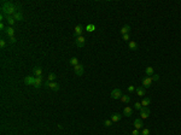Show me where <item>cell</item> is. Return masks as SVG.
<instances>
[{
    "mask_svg": "<svg viewBox=\"0 0 181 135\" xmlns=\"http://www.w3.org/2000/svg\"><path fill=\"white\" fill-rule=\"evenodd\" d=\"M48 87H50L52 91H54V92L59 91V84L56 83V82H50V81H48Z\"/></svg>",
    "mask_w": 181,
    "mask_h": 135,
    "instance_id": "cell-11",
    "label": "cell"
},
{
    "mask_svg": "<svg viewBox=\"0 0 181 135\" xmlns=\"http://www.w3.org/2000/svg\"><path fill=\"white\" fill-rule=\"evenodd\" d=\"M86 30L89 32V33H92V32L95 30V25H94V24H88V25L86 27Z\"/></svg>",
    "mask_w": 181,
    "mask_h": 135,
    "instance_id": "cell-24",
    "label": "cell"
},
{
    "mask_svg": "<svg viewBox=\"0 0 181 135\" xmlns=\"http://www.w3.org/2000/svg\"><path fill=\"white\" fill-rule=\"evenodd\" d=\"M145 74H146L147 76H150V77H151V76L153 75V68H152V67H147L146 69H145Z\"/></svg>",
    "mask_w": 181,
    "mask_h": 135,
    "instance_id": "cell-20",
    "label": "cell"
},
{
    "mask_svg": "<svg viewBox=\"0 0 181 135\" xmlns=\"http://www.w3.org/2000/svg\"><path fill=\"white\" fill-rule=\"evenodd\" d=\"M150 104H151V99H150V98H145V99H143V101H141V106H143V107H148Z\"/></svg>",
    "mask_w": 181,
    "mask_h": 135,
    "instance_id": "cell-18",
    "label": "cell"
},
{
    "mask_svg": "<svg viewBox=\"0 0 181 135\" xmlns=\"http://www.w3.org/2000/svg\"><path fill=\"white\" fill-rule=\"evenodd\" d=\"M33 75L35 77H39V76H42V69L40 67H35L33 69Z\"/></svg>",
    "mask_w": 181,
    "mask_h": 135,
    "instance_id": "cell-10",
    "label": "cell"
},
{
    "mask_svg": "<svg viewBox=\"0 0 181 135\" xmlns=\"http://www.w3.org/2000/svg\"><path fill=\"white\" fill-rule=\"evenodd\" d=\"M41 83H42V76H39V77H36L35 83H34V87H35V88H40Z\"/></svg>",
    "mask_w": 181,
    "mask_h": 135,
    "instance_id": "cell-16",
    "label": "cell"
},
{
    "mask_svg": "<svg viewBox=\"0 0 181 135\" xmlns=\"http://www.w3.org/2000/svg\"><path fill=\"white\" fill-rule=\"evenodd\" d=\"M123 116H126V117H130V116H133V109L129 107V106L124 107V110H123Z\"/></svg>",
    "mask_w": 181,
    "mask_h": 135,
    "instance_id": "cell-8",
    "label": "cell"
},
{
    "mask_svg": "<svg viewBox=\"0 0 181 135\" xmlns=\"http://www.w3.org/2000/svg\"><path fill=\"white\" fill-rule=\"evenodd\" d=\"M122 95H123V94H122V91H121L120 88H115V89H112V92H111V98H112V99H121Z\"/></svg>",
    "mask_w": 181,
    "mask_h": 135,
    "instance_id": "cell-2",
    "label": "cell"
},
{
    "mask_svg": "<svg viewBox=\"0 0 181 135\" xmlns=\"http://www.w3.org/2000/svg\"><path fill=\"white\" fill-rule=\"evenodd\" d=\"M140 116H141V119H146L150 116V109L148 107H143L140 110Z\"/></svg>",
    "mask_w": 181,
    "mask_h": 135,
    "instance_id": "cell-5",
    "label": "cell"
},
{
    "mask_svg": "<svg viewBox=\"0 0 181 135\" xmlns=\"http://www.w3.org/2000/svg\"><path fill=\"white\" fill-rule=\"evenodd\" d=\"M35 80H36L35 76H27V77L24 78V83H26V84H33V86H34Z\"/></svg>",
    "mask_w": 181,
    "mask_h": 135,
    "instance_id": "cell-7",
    "label": "cell"
},
{
    "mask_svg": "<svg viewBox=\"0 0 181 135\" xmlns=\"http://www.w3.org/2000/svg\"><path fill=\"white\" fill-rule=\"evenodd\" d=\"M122 36H123V40H124V41H128V40L130 39L129 34H126V35H122Z\"/></svg>",
    "mask_w": 181,
    "mask_h": 135,
    "instance_id": "cell-32",
    "label": "cell"
},
{
    "mask_svg": "<svg viewBox=\"0 0 181 135\" xmlns=\"http://www.w3.org/2000/svg\"><path fill=\"white\" fill-rule=\"evenodd\" d=\"M121 101L127 104V102H129V101H130V97H129V95H124V94H123V95L121 97Z\"/></svg>",
    "mask_w": 181,
    "mask_h": 135,
    "instance_id": "cell-23",
    "label": "cell"
},
{
    "mask_svg": "<svg viewBox=\"0 0 181 135\" xmlns=\"http://www.w3.org/2000/svg\"><path fill=\"white\" fill-rule=\"evenodd\" d=\"M5 32H6V34H7L10 37H13V35H15V29H13L12 27H7Z\"/></svg>",
    "mask_w": 181,
    "mask_h": 135,
    "instance_id": "cell-15",
    "label": "cell"
},
{
    "mask_svg": "<svg viewBox=\"0 0 181 135\" xmlns=\"http://www.w3.org/2000/svg\"><path fill=\"white\" fill-rule=\"evenodd\" d=\"M10 42H11V43H15V42H16V37H15V36H13V37H10Z\"/></svg>",
    "mask_w": 181,
    "mask_h": 135,
    "instance_id": "cell-35",
    "label": "cell"
},
{
    "mask_svg": "<svg viewBox=\"0 0 181 135\" xmlns=\"http://www.w3.org/2000/svg\"><path fill=\"white\" fill-rule=\"evenodd\" d=\"M104 126H105V127H111V126H112V121H111V119H105V121H104Z\"/></svg>",
    "mask_w": 181,
    "mask_h": 135,
    "instance_id": "cell-27",
    "label": "cell"
},
{
    "mask_svg": "<svg viewBox=\"0 0 181 135\" xmlns=\"http://www.w3.org/2000/svg\"><path fill=\"white\" fill-rule=\"evenodd\" d=\"M140 135H150V129H147V128H144V129L141 130Z\"/></svg>",
    "mask_w": 181,
    "mask_h": 135,
    "instance_id": "cell-28",
    "label": "cell"
},
{
    "mask_svg": "<svg viewBox=\"0 0 181 135\" xmlns=\"http://www.w3.org/2000/svg\"><path fill=\"white\" fill-rule=\"evenodd\" d=\"M121 118H122L121 113H112L111 115V121L112 122H118V121H121Z\"/></svg>",
    "mask_w": 181,
    "mask_h": 135,
    "instance_id": "cell-12",
    "label": "cell"
},
{
    "mask_svg": "<svg viewBox=\"0 0 181 135\" xmlns=\"http://www.w3.org/2000/svg\"><path fill=\"white\" fill-rule=\"evenodd\" d=\"M129 48H130L132 51L138 50V45H137V42H135V41H129Z\"/></svg>",
    "mask_w": 181,
    "mask_h": 135,
    "instance_id": "cell-22",
    "label": "cell"
},
{
    "mask_svg": "<svg viewBox=\"0 0 181 135\" xmlns=\"http://www.w3.org/2000/svg\"><path fill=\"white\" fill-rule=\"evenodd\" d=\"M83 71H85V67L82 64H77L76 67H74V72L77 76H82L83 75Z\"/></svg>",
    "mask_w": 181,
    "mask_h": 135,
    "instance_id": "cell-4",
    "label": "cell"
},
{
    "mask_svg": "<svg viewBox=\"0 0 181 135\" xmlns=\"http://www.w3.org/2000/svg\"><path fill=\"white\" fill-rule=\"evenodd\" d=\"M135 91H137V94H138L139 97H143V95H145V93H146V91H145L143 87H139V88H137Z\"/></svg>",
    "mask_w": 181,
    "mask_h": 135,
    "instance_id": "cell-21",
    "label": "cell"
},
{
    "mask_svg": "<svg viewBox=\"0 0 181 135\" xmlns=\"http://www.w3.org/2000/svg\"><path fill=\"white\" fill-rule=\"evenodd\" d=\"M135 91V87L134 86H129L128 87V92H134Z\"/></svg>",
    "mask_w": 181,
    "mask_h": 135,
    "instance_id": "cell-34",
    "label": "cell"
},
{
    "mask_svg": "<svg viewBox=\"0 0 181 135\" xmlns=\"http://www.w3.org/2000/svg\"><path fill=\"white\" fill-rule=\"evenodd\" d=\"M85 43H86V39L81 35V36H77L76 39H75V45L77 46V47H83L85 46Z\"/></svg>",
    "mask_w": 181,
    "mask_h": 135,
    "instance_id": "cell-3",
    "label": "cell"
},
{
    "mask_svg": "<svg viewBox=\"0 0 181 135\" xmlns=\"http://www.w3.org/2000/svg\"><path fill=\"white\" fill-rule=\"evenodd\" d=\"M70 64H71L72 67H76L77 64H80V63H78V59H77V58H75V57L71 58V59H70Z\"/></svg>",
    "mask_w": 181,
    "mask_h": 135,
    "instance_id": "cell-26",
    "label": "cell"
},
{
    "mask_svg": "<svg viewBox=\"0 0 181 135\" xmlns=\"http://www.w3.org/2000/svg\"><path fill=\"white\" fill-rule=\"evenodd\" d=\"M57 78V76H56V74H53V72H51L50 75H48V77H47V80L50 81V82H52V81H54Z\"/></svg>",
    "mask_w": 181,
    "mask_h": 135,
    "instance_id": "cell-25",
    "label": "cell"
},
{
    "mask_svg": "<svg viewBox=\"0 0 181 135\" xmlns=\"http://www.w3.org/2000/svg\"><path fill=\"white\" fill-rule=\"evenodd\" d=\"M134 127H135V129H138V130L143 129V121H141V118H137V119L134 121Z\"/></svg>",
    "mask_w": 181,
    "mask_h": 135,
    "instance_id": "cell-9",
    "label": "cell"
},
{
    "mask_svg": "<svg viewBox=\"0 0 181 135\" xmlns=\"http://www.w3.org/2000/svg\"><path fill=\"white\" fill-rule=\"evenodd\" d=\"M5 46H6V41H5V40H0V47L4 48Z\"/></svg>",
    "mask_w": 181,
    "mask_h": 135,
    "instance_id": "cell-30",
    "label": "cell"
},
{
    "mask_svg": "<svg viewBox=\"0 0 181 135\" xmlns=\"http://www.w3.org/2000/svg\"><path fill=\"white\" fill-rule=\"evenodd\" d=\"M130 32V27L128 25V24H126V25H123L122 27V29H121V34L122 35H126V34H129Z\"/></svg>",
    "mask_w": 181,
    "mask_h": 135,
    "instance_id": "cell-13",
    "label": "cell"
},
{
    "mask_svg": "<svg viewBox=\"0 0 181 135\" xmlns=\"http://www.w3.org/2000/svg\"><path fill=\"white\" fill-rule=\"evenodd\" d=\"M134 107H135L137 110H141V109H143V106H141V102H135V104H134Z\"/></svg>",
    "mask_w": 181,
    "mask_h": 135,
    "instance_id": "cell-29",
    "label": "cell"
},
{
    "mask_svg": "<svg viewBox=\"0 0 181 135\" xmlns=\"http://www.w3.org/2000/svg\"><path fill=\"white\" fill-rule=\"evenodd\" d=\"M5 19L7 21V23H9L10 25H13V24H15V22H16V21H15V18H13L12 16H5Z\"/></svg>",
    "mask_w": 181,
    "mask_h": 135,
    "instance_id": "cell-19",
    "label": "cell"
},
{
    "mask_svg": "<svg viewBox=\"0 0 181 135\" xmlns=\"http://www.w3.org/2000/svg\"><path fill=\"white\" fill-rule=\"evenodd\" d=\"M83 30H85V28L81 25V24H78V25H76L75 27V36L77 37V36H81L82 35V33H83Z\"/></svg>",
    "mask_w": 181,
    "mask_h": 135,
    "instance_id": "cell-6",
    "label": "cell"
},
{
    "mask_svg": "<svg viewBox=\"0 0 181 135\" xmlns=\"http://www.w3.org/2000/svg\"><path fill=\"white\" fill-rule=\"evenodd\" d=\"M0 29H5V25H4V23H2V22L0 23Z\"/></svg>",
    "mask_w": 181,
    "mask_h": 135,
    "instance_id": "cell-36",
    "label": "cell"
},
{
    "mask_svg": "<svg viewBox=\"0 0 181 135\" xmlns=\"http://www.w3.org/2000/svg\"><path fill=\"white\" fill-rule=\"evenodd\" d=\"M151 83H152V78L151 77H145L144 80H143V84H144L145 87H150Z\"/></svg>",
    "mask_w": 181,
    "mask_h": 135,
    "instance_id": "cell-14",
    "label": "cell"
},
{
    "mask_svg": "<svg viewBox=\"0 0 181 135\" xmlns=\"http://www.w3.org/2000/svg\"><path fill=\"white\" fill-rule=\"evenodd\" d=\"M12 17L15 18V21H23V15H22L21 12H18V11H17Z\"/></svg>",
    "mask_w": 181,
    "mask_h": 135,
    "instance_id": "cell-17",
    "label": "cell"
},
{
    "mask_svg": "<svg viewBox=\"0 0 181 135\" xmlns=\"http://www.w3.org/2000/svg\"><path fill=\"white\" fill-rule=\"evenodd\" d=\"M151 78H152V81H158V80H159V76H158V75H152Z\"/></svg>",
    "mask_w": 181,
    "mask_h": 135,
    "instance_id": "cell-31",
    "label": "cell"
},
{
    "mask_svg": "<svg viewBox=\"0 0 181 135\" xmlns=\"http://www.w3.org/2000/svg\"><path fill=\"white\" fill-rule=\"evenodd\" d=\"M1 11L5 16H13L16 12H17V7L15 4L10 2V1H4L2 5H1Z\"/></svg>",
    "mask_w": 181,
    "mask_h": 135,
    "instance_id": "cell-1",
    "label": "cell"
},
{
    "mask_svg": "<svg viewBox=\"0 0 181 135\" xmlns=\"http://www.w3.org/2000/svg\"><path fill=\"white\" fill-rule=\"evenodd\" d=\"M132 135H140V133H139V130H138V129H133Z\"/></svg>",
    "mask_w": 181,
    "mask_h": 135,
    "instance_id": "cell-33",
    "label": "cell"
}]
</instances>
